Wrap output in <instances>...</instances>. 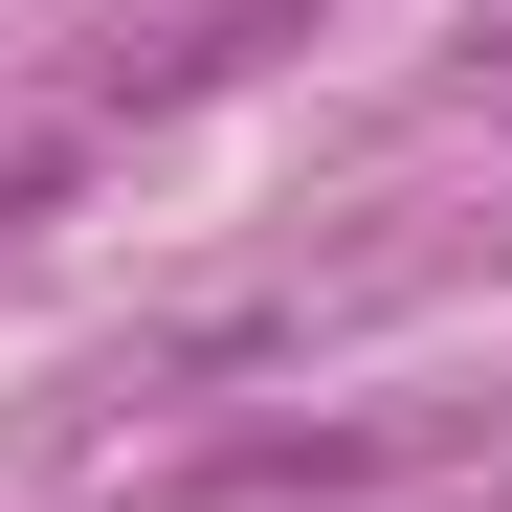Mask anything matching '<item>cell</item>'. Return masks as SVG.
Segmentation results:
<instances>
[{
  "instance_id": "1",
  "label": "cell",
  "mask_w": 512,
  "mask_h": 512,
  "mask_svg": "<svg viewBox=\"0 0 512 512\" xmlns=\"http://www.w3.org/2000/svg\"><path fill=\"white\" fill-rule=\"evenodd\" d=\"M67 201V134H23V156H0V223H45Z\"/></svg>"
}]
</instances>
